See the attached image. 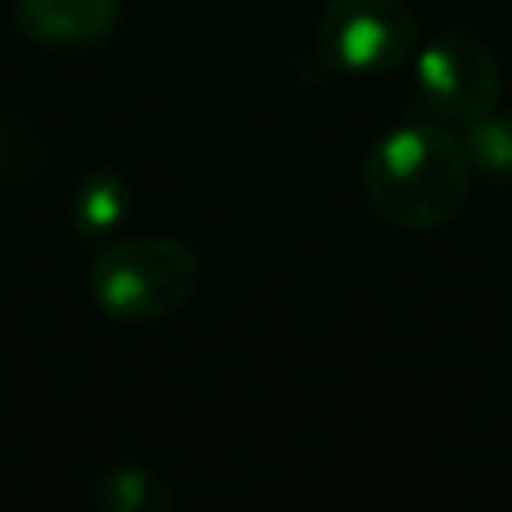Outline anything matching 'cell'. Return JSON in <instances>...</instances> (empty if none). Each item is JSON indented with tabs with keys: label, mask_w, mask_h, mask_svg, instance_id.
Here are the masks:
<instances>
[{
	"label": "cell",
	"mask_w": 512,
	"mask_h": 512,
	"mask_svg": "<svg viewBox=\"0 0 512 512\" xmlns=\"http://www.w3.org/2000/svg\"><path fill=\"white\" fill-rule=\"evenodd\" d=\"M12 24L24 40L80 52L112 40L120 24L116 0H12Z\"/></svg>",
	"instance_id": "5b68a950"
},
{
	"label": "cell",
	"mask_w": 512,
	"mask_h": 512,
	"mask_svg": "<svg viewBox=\"0 0 512 512\" xmlns=\"http://www.w3.org/2000/svg\"><path fill=\"white\" fill-rule=\"evenodd\" d=\"M44 160V144L40 136L20 124V120H8L0 116V184H16V180H28Z\"/></svg>",
	"instance_id": "9c48e42d"
},
{
	"label": "cell",
	"mask_w": 512,
	"mask_h": 512,
	"mask_svg": "<svg viewBox=\"0 0 512 512\" xmlns=\"http://www.w3.org/2000/svg\"><path fill=\"white\" fill-rule=\"evenodd\" d=\"M96 512H172L176 492L172 484L140 464H116L92 480Z\"/></svg>",
	"instance_id": "52a82bcc"
},
{
	"label": "cell",
	"mask_w": 512,
	"mask_h": 512,
	"mask_svg": "<svg viewBox=\"0 0 512 512\" xmlns=\"http://www.w3.org/2000/svg\"><path fill=\"white\" fill-rule=\"evenodd\" d=\"M412 56V92L428 120L468 124L500 104V60L480 36L440 32Z\"/></svg>",
	"instance_id": "277c9868"
},
{
	"label": "cell",
	"mask_w": 512,
	"mask_h": 512,
	"mask_svg": "<svg viewBox=\"0 0 512 512\" xmlns=\"http://www.w3.org/2000/svg\"><path fill=\"white\" fill-rule=\"evenodd\" d=\"M200 288V260L172 236H128L88 268L96 308L120 324H152L180 312Z\"/></svg>",
	"instance_id": "7a4b0ae2"
},
{
	"label": "cell",
	"mask_w": 512,
	"mask_h": 512,
	"mask_svg": "<svg viewBox=\"0 0 512 512\" xmlns=\"http://www.w3.org/2000/svg\"><path fill=\"white\" fill-rule=\"evenodd\" d=\"M68 216L84 240H100L132 216V184L116 168H88L72 188Z\"/></svg>",
	"instance_id": "8992f818"
},
{
	"label": "cell",
	"mask_w": 512,
	"mask_h": 512,
	"mask_svg": "<svg viewBox=\"0 0 512 512\" xmlns=\"http://www.w3.org/2000/svg\"><path fill=\"white\" fill-rule=\"evenodd\" d=\"M360 188L380 220L436 232L464 212L472 168L456 132L440 120H408L372 140L360 160Z\"/></svg>",
	"instance_id": "6da1fadb"
},
{
	"label": "cell",
	"mask_w": 512,
	"mask_h": 512,
	"mask_svg": "<svg viewBox=\"0 0 512 512\" xmlns=\"http://www.w3.org/2000/svg\"><path fill=\"white\" fill-rule=\"evenodd\" d=\"M460 148L468 156L472 176L484 180H512V116L508 112H484L468 124H460Z\"/></svg>",
	"instance_id": "ba28073f"
},
{
	"label": "cell",
	"mask_w": 512,
	"mask_h": 512,
	"mask_svg": "<svg viewBox=\"0 0 512 512\" xmlns=\"http://www.w3.org/2000/svg\"><path fill=\"white\" fill-rule=\"evenodd\" d=\"M420 48L404 0H328L316 20V56L344 76H384Z\"/></svg>",
	"instance_id": "3957f363"
}]
</instances>
